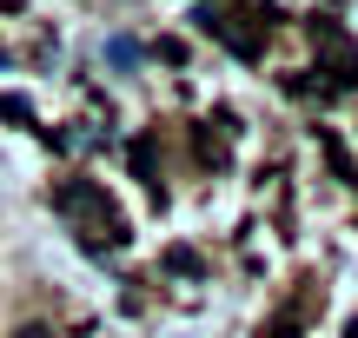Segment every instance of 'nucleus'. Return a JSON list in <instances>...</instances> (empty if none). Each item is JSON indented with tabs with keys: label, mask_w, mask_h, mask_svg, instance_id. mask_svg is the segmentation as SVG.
<instances>
[{
	"label": "nucleus",
	"mask_w": 358,
	"mask_h": 338,
	"mask_svg": "<svg viewBox=\"0 0 358 338\" xmlns=\"http://www.w3.org/2000/svg\"><path fill=\"white\" fill-rule=\"evenodd\" d=\"M53 212H60V219L73 226V233L87 239L93 252H106V246H127V239H133L127 212H120V206H113V199H106L93 179H66V186H53Z\"/></svg>",
	"instance_id": "f257e3e1"
},
{
	"label": "nucleus",
	"mask_w": 358,
	"mask_h": 338,
	"mask_svg": "<svg viewBox=\"0 0 358 338\" xmlns=\"http://www.w3.org/2000/svg\"><path fill=\"white\" fill-rule=\"evenodd\" d=\"M312 47H319V66L332 73V87H358V47L332 13H312Z\"/></svg>",
	"instance_id": "f03ea898"
},
{
	"label": "nucleus",
	"mask_w": 358,
	"mask_h": 338,
	"mask_svg": "<svg viewBox=\"0 0 358 338\" xmlns=\"http://www.w3.org/2000/svg\"><path fill=\"white\" fill-rule=\"evenodd\" d=\"M199 34L226 40L239 60H259V47H266V34H259V27H245V13H232V7H199Z\"/></svg>",
	"instance_id": "7ed1b4c3"
},
{
	"label": "nucleus",
	"mask_w": 358,
	"mask_h": 338,
	"mask_svg": "<svg viewBox=\"0 0 358 338\" xmlns=\"http://www.w3.org/2000/svg\"><path fill=\"white\" fill-rule=\"evenodd\" d=\"M127 159H133V179H146V186L159 193V166H153V140H146V133L127 146Z\"/></svg>",
	"instance_id": "20e7f679"
},
{
	"label": "nucleus",
	"mask_w": 358,
	"mask_h": 338,
	"mask_svg": "<svg viewBox=\"0 0 358 338\" xmlns=\"http://www.w3.org/2000/svg\"><path fill=\"white\" fill-rule=\"evenodd\" d=\"M106 60H113L120 73H133V66H140V40H127V34H113V40H106Z\"/></svg>",
	"instance_id": "39448f33"
},
{
	"label": "nucleus",
	"mask_w": 358,
	"mask_h": 338,
	"mask_svg": "<svg viewBox=\"0 0 358 338\" xmlns=\"http://www.w3.org/2000/svg\"><path fill=\"white\" fill-rule=\"evenodd\" d=\"M0 119H13V126H34V100H27V93H0Z\"/></svg>",
	"instance_id": "423d86ee"
},
{
	"label": "nucleus",
	"mask_w": 358,
	"mask_h": 338,
	"mask_svg": "<svg viewBox=\"0 0 358 338\" xmlns=\"http://www.w3.org/2000/svg\"><path fill=\"white\" fill-rule=\"evenodd\" d=\"M319 146H325V159H332L338 179H352V159H345V146H338V133H332V126H319Z\"/></svg>",
	"instance_id": "0eeeda50"
},
{
	"label": "nucleus",
	"mask_w": 358,
	"mask_h": 338,
	"mask_svg": "<svg viewBox=\"0 0 358 338\" xmlns=\"http://www.w3.org/2000/svg\"><path fill=\"white\" fill-rule=\"evenodd\" d=\"M166 265H173L179 279H199V252H186V246H173V252H166Z\"/></svg>",
	"instance_id": "6e6552de"
},
{
	"label": "nucleus",
	"mask_w": 358,
	"mask_h": 338,
	"mask_svg": "<svg viewBox=\"0 0 358 338\" xmlns=\"http://www.w3.org/2000/svg\"><path fill=\"white\" fill-rule=\"evenodd\" d=\"M13 338H53V325H20Z\"/></svg>",
	"instance_id": "1a4fd4ad"
},
{
	"label": "nucleus",
	"mask_w": 358,
	"mask_h": 338,
	"mask_svg": "<svg viewBox=\"0 0 358 338\" xmlns=\"http://www.w3.org/2000/svg\"><path fill=\"white\" fill-rule=\"evenodd\" d=\"M345 338H358V318H352V332H345Z\"/></svg>",
	"instance_id": "9d476101"
}]
</instances>
